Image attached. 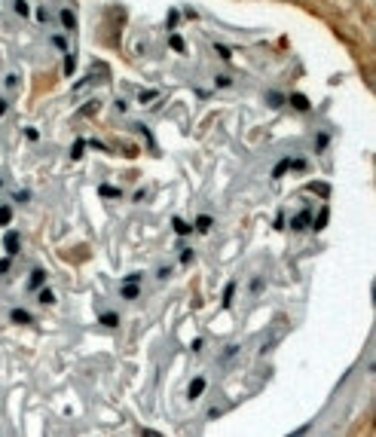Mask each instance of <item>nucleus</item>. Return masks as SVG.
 Wrapping results in <instances>:
<instances>
[{"label":"nucleus","mask_w":376,"mask_h":437,"mask_svg":"<svg viewBox=\"0 0 376 437\" xmlns=\"http://www.w3.org/2000/svg\"><path fill=\"white\" fill-rule=\"evenodd\" d=\"M233 291H236V287H233V284H226V291H223V303H230V297H233Z\"/></svg>","instance_id":"obj_22"},{"label":"nucleus","mask_w":376,"mask_h":437,"mask_svg":"<svg viewBox=\"0 0 376 437\" xmlns=\"http://www.w3.org/2000/svg\"><path fill=\"white\" fill-rule=\"evenodd\" d=\"M43 278H46V275H43V272L37 269V272L31 275V287H40V284H43Z\"/></svg>","instance_id":"obj_12"},{"label":"nucleus","mask_w":376,"mask_h":437,"mask_svg":"<svg viewBox=\"0 0 376 437\" xmlns=\"http://www.w3.org/2000/svg\"><path fill=\"white\" fill-rule=\"evenodd\" d=\"M3 248H6V254H16V251H19V233H6Z\"/></svg>","instance_id":"obj_2"},{"label":"nucleus","mask_w":376,"mask_h":437,"mask_svg":"<svg viewBox=\"0 0 376 437\" xmlns=\"http://www.w3.org/2000/svg\"><path fill=\"white\" fill-rule=\"evenodd\" d=\"M3 272H9V257H6V260H0V275H3Z\"/></svg>","instance_id":"obj_24"},{"label":"nucleus","mask_w":376,"mask_h":437,"mask_svg":"<svg viewBox=\"0 0 376 437\" xmlns=\"http://www.w3.org/2000/svg\"><path fill=\"white\" fill-rule=\"evenodd\" d=\"M101 321H104V324H107V327H117V324H119V318H117V315H113V312H107V315H104V318H101Z\"/></svg>","instance_id":"obj_14"},{"label":"nucleus","mask_w":376,"mask_h":437,"mask_svg":"<svg viewBox=\"0 0 376 437\" xmlns=\"http://www.w3.org/2000/svg\"><path fill=\"white\" fill-rule=\"evenodd\" d=\"M291 104L297 107V110H309V101H306L303 95H291Z\"/></svg>","instance_id":"obj_6"},{"label":"nucleus","mask_w":376,"mask_h":437,"mask_svg":"<svg viewBox=\"0 0 376 437\" xmlns=\"http://www.w3.org/2000/svg\"><path fill=\"white\" fill-rule=\"evenodd\" d=\"M61 25H64L67 31H74V28H77V19H74L71 9H61Z\"/></svg>","instance_id":"obj_3"},{"label":"nucleus","mask_w":376,"mask_h":437,"mask_svg":"<svg viewBox=\"0 0 376 437\" xmlns=\"http://www.w3.org/2000/svg\"><path fill=\"white\" fill-rule=\"evenodd\" d=\"M153 98H156V92H141V101H144V104H150Z\"/></svg>","instance_id":"obj_20"},{"label":"nucleus","mask_w":376,"mask_h":437,"mask_svg":"<svg viewBox=\"0 0 376 437\" xmlns=\"http://www.w3.org/2000/svg\"><path fill=\"white\" fill-rule=\"evenodd\" d=\"M3 113H6V101H0V117H3Z\"/></svg>","instance_id":"obj_25"},{"label":"nucleus","mask_w":376,"mask_h":437,"mask_svg":"<svg viewBox=\"0 0 376 437\" xmlns=\"http://www.w3.org/2000/svg\"><path fill=\"white\" fill-rule=\"evenodd\" d=\"M309 190H312V193H321V196H327V193H330L327 183H309Z\"/></svg>","instance_id":"obj_11"},{"label":"nucleus","mask_w":376,"mask_h":437,"mask_svg":"<svg viewBox=\"0 0 376 437\" xmlns=\"http://www.w3.org/2000/svg\"><path fill=\"white\" fill-rule=\"evenodd\" d=\"M168 43H172V49H178V52H184V40H180V37H178V34H172V40H168Z\"/></svg>","instance_id":"obj_13"},{"label":"nucleus","mask_w":376,"mask_h":437,"mask_svg":"<svg viewBox=\"0 0 376 437\" xmlns=\"http://www.w3.org/2000/svg\"><path fill=\"white\" fill-rule=\"evenodd\" d=\"M52 300H55L52 291H40V303H52Z\"/></svg>","instance_id":"obj_18"},{"label":"nucleus","mask_w":376,"mask_h":437,"mask_svg":"<svg viewBox=\"0 0 376 437\" xmlns=\"http://www.w3.org/2000/svg\"><path fill=\"white\" fill-rule=\"evenodd\" d=\"M79 153H83V141H77V144H74V159H79Z\"/></svg>","instance_id":"obj_23"},{"label":"nucleus","mask_w":376,"mask_h":437,"mask_svg":"<svg viewBox=\"0 0 376 437\" xmlns=\"http://www.w3.org/2000/svg\"><path fill=\"white\" fill-rule=\"evenodd\" d=\"M98 107H101V101H89V104H86L83 110H79V117H92V113H95Z\"/></svg>","instance_id":"obj_8"},{"label":"nucleus","mask_w":376,"mask_h":437,"mask_svg":"<svg viewBox=\"0 0 376 437\" xmlns=\"http://www.w3.org/2000/svg\"><path fill=\"white\" fill-rule=\"evenodd\" d=\"M324 223H327V208H324L321 214H318V220H315L312 226H315V229H324Z\"/></svg>","instance_id":"obj_15"},{"label":"nucleus","mask_w":376,"mask_h":437,"mask_svg":"<svg viewBox=\"0 0 376 437\" xmlns=\"http://www.w3.org/2000/svg\"><path fill=\"white\" fill-rule=\"evenodd\" d=\"M9 220H13V211H9V208H6V205H0V223H3V226H6Z\"/></svg>","instance_id":"obj_10"},{"label":"nucleus","mask_w":376,"mask_h":437,"mask_svg":"<svg viewBox=\"0 0 376 437\" xmlns=\"http://www.w3.org/2000/svg\"><path fill=\"white\" fill-rule=\"evenodd\" d=\"M117 193H119L117 187H101V196H117Z\"/></svg>","instance_id":"obj_21"},{"label":"nucleus","mask_w":376,"mask_h":437,"mask_svg":"<svg viewBox=\"0 0 376 437\" xmlns=\"http://www.w3.org/2000/svg\"><path fill=\"white\" fill-rule=\"evenodd\" d=\"M13 321H16V324H31V315L21 312V309H16V312H13Z\"/></svg>","instance_id":"obj_7"},{"label":"nucleus","mask_w":376,"mask_h":437,"mask_svg":"<svg viewBox=\"0 0 376 437\" xmlns=\"http://www.w3.org/2000/svg\"><path fill=\"white\" fill-rule=\"evenodd\" d=\"M306 223H309V211H303V214H297V217H294V226H297V229H303Z\"/></svg>","instance_id":"obj_9"},{"label":"nucleus","mask_w":376,"mask_h":437,"mask_svg":"<svg viewBox=\"0 0 376 437\" xmlns=\"http://www.w3.org/2000/svg\"><path fill=\"white\" fill-rule=\"evenodd\" d=\"M122 297H125V300H135V297H138V281L125 284V287H122Z\"/></svg>","instance_id":"obj_5"},{"label":"nucleus","mask_w":376,"mask_h":437,"mask_svg":"<svg viewBox=\"0 0 376 437\" xmlns=\"http://www.w3.org/2000/svg\"><path fill=\"white\" fill-rule=\"evenodd\" d=\"M211 217L208 214H199V220H196V229H199V233H208V229H211Z\"/></svg>","instance_id":"obj_4"},{"label":"nucleus","mask_w":376,"mask_h":437,"mask_svg":"<svg viewBox=\"0 0 376 437\" xmlns=\"http://www.w3.org/2000/svg\"><path fill=\"white\" fill-rule=\"evenodd\" d=\"M175 229H178L180 236H187V233H190V223H184V220H175Z\"/></svg>","instance_id":"obj_16"},{"label":"nucleus","mask_w":376,"mask_h":437,"mask_svg":"<svg viewBox=\"0 0 376 437\" xmlns=\"http://www.w3.org/2000/svg\"><path fill=\"white\" fill-rule=\"evenodd\" d=\"M202 392H205V379H202V376H196V379H193V382H190L187 395H190V397H199Z\"/></svg>","instance_id":"obj_1"},{"label":"nucleus","mask_w":376,"mask_h":437,"mask_svg":"<svg viewBox=\"0 0 376 437\" xmlns=\"http://www.w3.org/2000/svg\"><path fill=\"white\" fill-rule=\"evenodd\" d=\"M16 13L19 16H28V3H25V0H16Z\"/></svg>","instance_id":"obj_17"},{"label":"nucleus","mask_w":376,"mask_h":437,"mask_svg":"<svg viewBox=\"0 0 376 437\" xmlns=\"http://www.w3.org/2000/svg\"><path fill=\"white\" fill-rule=\"evenodd\" d=\"M64 74H74V55H67V59H64Z\"/></svg>","instance_id":"obj_19"}]
</instances>
